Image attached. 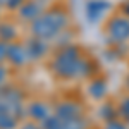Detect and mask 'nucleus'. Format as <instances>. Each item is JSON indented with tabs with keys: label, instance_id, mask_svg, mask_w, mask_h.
<instances>
[{
	"label": "nucleus",
	"instance_id": "21",
	"mask_svg": "<svg viewBox=\"0 0 129 129\" xmlns=\"http://www.w3.org/2000/svg\"><path fill=\"white\" fill-rule=\"evenodd\" d=\"M5 79H7V67L0 64V89L4 88V83H5Z\"/></svg>",
	"mask_w": 129,
	"mask_h": 129
},
{
	"label": "nucleus",
	"instance_id": "19",
	"mask_svg": "<svg viewBox=\"0 0 129 129\" xmlns=\"http://www.w3.org/2000/svg\"><path fill=\"white\" fill-rule=\"evenodd\" d=\"M9 45L10 43L0 40V64H4V62L7 60V55H9Z\"/></svg>",
	"mask_w": 129,
	"mask_h": 129
},
{
	"label": "nucleus",
	"instance_id": "12",
	"mask_svg": "<svg viewBox=\"0 0 129 129\" xmlns=\"http://www.w3.org/2000/svg\"><path fill=\"white\" fill-rule=\"evenodd\" d=\"M98 117L103 122H109V120L119 119V112H117V105L110 103V102H103L102 107L98 109Z\"/></svg>",
	"mask_w": 129,
	"mask_h": 129
},
{
	"label": "nucleus",
	"instance_id": "20",
	"mask_svg": "<svg viewBox=\"0 0 129 129\" xmlns=\"http://www.w3.org/2000/svg\"><path fill=\"white\" fill-rule=\"evenodd\" d=\"M26 0H5V7L12 10H19V7L24 4Z\"/></svg>",
	"mask_w": 129,
	"mask_h": 129
},
{
	"label": "nucleus",
	"instance_id": "3",
	"mask_svg": "<svg viewBox=\"0 0 129 129\" xmlns=\"http://www.w3.org/2000/svg\"><path fill=\"white\" fill-rule=\"evenodd\" d=\"M105 36L114 45H122L129 40V17L126 16H112L105 22Z\"/></svg>",
	"mask_w": 129,
	"mask_h": 129
},
{
	"label": "nucleus",
	"instance_id": "2",
	"mask_svg": "<svg viewBox=\"0 0 129 129\" xmlns=\"http://www.w3.org/2000/svg\"><path fill=\"white\" fill-rule=\"evenodd\" d=\"M67 24H69V14L66 12V9L53 5L48 10H45L38 19L29 22V31L35 38L52 41L67 28Z\"/></svg>",
	"mask_w": 129,
	"mask_h": 129
},
{
	"label": "nucleus",
	"instance_id": "18",
	"mask_svg": "<svg viewBox=\"0 0 129 129\" xmlns=\"http://www.w3.org/2000/svg\"><path fill=\"white\" fill-rule=\"evenodd\" d=\"M103 129H129V126H127V122H124L122 119H114V120L105 122Z\"/></svg>",
	"mask_w": 129,
	"mask_h": 129
},
{
	"label": "nucleus",
	"instance_id": "9",
	"mask_svg": "<svg viewBox=\"0 0 129 129\" xmlns=\"http://www.w3.org/2000/svg\"><path fill=\"white\" fill-rule=\"evenodd\" d=\"M26 114L29 115L33 120H38V122H43L45 119H48L50 115H52V110L50 107L45 103V102H31L29 107L26 109Z\"/></svg>",
	"mask_w": 129,
	"mask_h": 129
},
{
	"label": "nucleus",
	"instance_id": "5",
	"mask_svg": "<svg viewBox=\"0 0 129 129\" xmlns=\"http://www.w3.org/2000/svg\"><path fill=\"white\" fill-rule=\"evenodd\" d=\"M48 9H50V0H26L19 7L17 14H19L21 19L33 22Z\"/></svg>",
	"mask_w": 129,
	"mask_h": 129
},
{
	"label": "nucleus",
	"instance_id": "8",
	"mask_svg": "<svg viewBox=\"0 0 129 129\" xmlns=\"http://www.w3.org/2000/svg\"><path fill=\"white\" fill-rule=\"evenodd\" d=\"M26 50H28V55H29L31 62H35V60H40L43 59L47 53H48V43L45 40H40V38H35V36H31L29 40H26Z\"/></svg>",
	"mask_w": 129,
	"mask_h": 129
},
{
	"label": "nucleus",
	"instance_id": "26",
	"mask_svg": "<svg viewBox=\"0 0 129 129\" xmlns=\"http://www.w3.org/2000/svg\"><path fill=\"white\" fill-rule=\"evenodd\" d=\"M127 126H129V122H127Z\"/></svg>",
	"mask_w": 129,
	"mask_h": 129
},
{
	"label": "nucleus",
	"instance_id": "16",
	"mask_svg": "<svg viewBox=\"0 0 129 129\" xmlns=\"http://www.w3.org/2000/svg\"><path fill=\"white\" fill-rule=\"evenodd\" d=\"M117 112H119V119H122L124 122H129V95L117 103Z\"/></svg>",
	"mask_w": 129,
	"mask_h": 129
},
{
	"label": "nucleus",
	"instance_id": "10",
	"mask_svg": "<svg viewBox=\"0 0 129 129\" xmlns=\"http://www.w3.org/2000/svg\"><path fill=\"white\" fill-rule=\"evenodd\" d=\"M109 10V2L107 0H91L86 5V16L91 22H96L103 17V14Z\"/></svg>",
	"mask_w": 129,
	"mask_h": 129
},
{
	"label": "nucleus",
	"instance_id": "7",
	"mask_svg": "<svg viewBox=\"0 0 129 129\" xmlns=\"http://www.w3.org/2000/svg\"><path fill=\"white\" fill-rule=\"evenodd\" d=\"M7 62L14 67H24L26 64H29L31 59L28 55V50L24 43H10L9 45V55Z\"/></svg>",
	"mask_w": 129,
	"mask_h": 129
},
{
	"label": "nucleus",
	"instance_id": "22",
	"mask_svg": "<svg viewBox=\"0 0 129 129\" xmlns=\"http://www.w3.org/2000/svg\"><path fill=\"white\" fill-rule=\"evenodd\" d=\"M21 129H41V127L38 124H35V122H26V124H22Z\"/></svg>",
	"mask_w": 129,
	"mask_h": 129
},
{
	"label": "nucleus",
	"instance_id": "17",
	"mask_svg": "<svg viewBox=\"0 0 129 129\" xmlns=\"http://www.w3.org/2000/svg\"><path fill=\"white\" fill-rule=\"evenodd\" d=\"M64 129H88V119L83 115V117H78V119L66 120Z\"/></svg>",
	"mask_w": 129,
	"mask_h": 129
},
{
	"label": "nucleus",
	"instance_id": "15",
	"mask_svg": "<svg viewBox=\"0 0 129 129\" xmlns=\"http://www.w3.org/2000/svg\"><path fill=\"white\" fill-rule=\"evenodd\" d=\"M41 129H64V120L57 117L55 114H52L48 119L41 122Z\"/></svg>",
	"mask_w": 129,
	"mask_h": 129
},
{
	"label": "nucleus",
	"instance_id": "25",
	"mask_svg": "<svg viewBox=\"0 0 129 129\" xmlns=\"http://www.w3.org/2000/svg\"><path fill=\"white\" fill-rule=\"evenodd\" d=\"M126 86H127V89H129V74H127V78H126Z\"/></svg>",
	"mask_w": 129,
	"mask_h": 129
},
{
	"label": "nucleus",
	"instance_id": "13",
	"mask_svg": "<svg viewBox=\"0 0 129 129\" xmlns=\"http://www.w3.org/2000/svg\"><path fill=\"white\" fill-rule=\"evenodd\" d=\"M16 28L10 24V22H0V40L12 43V40L16 38Z\"/></svg>",
	"mask_w": 129,
	"mask_h": 129
},
{
	"label": "nucleus",
	"instance_id": "23",
	"mask_svg": "<svg viewBox=\"0 0 129 129\" xmlns=\"http://www.w3.org/2000/svg\"><path fill=\"white\" fill-rule=\"evenodd\" d=\"M122 16H126V17H129V0L122 4Z\"/></svg>",
	"mask_w": 129,
	"mask_h": 129
},
{
	"label": "nucleus",
	"instance_id": "1",
	"mask_svg": "<svg viewBox=\"0 0 129 129\" xmlns=\"http://www.w3.org/2000/svg\"><path fill=\"white\" fill-rule=\"evenodd\" d=\"M48 67L55 78L64 81L86 79L93 76V71H95L93 60L84 57L79 47H76L72 43L57 48Z\"/></svg>",
	"mask_w": 129,
	"mask_h": 129
},
{
	"label": "nucleus",
	"instance_id": "11",
	"mask_svg": "<svg viewBox=\"0 0 129 129\" xmlns=\"http://www.w3.org/2000/svg\"><path fill=\"white\" fill-rule=\"evenodd\" d=\"M109 91V84L107 81L102 79V78H93L88 84V95L93 100H102Z\"/></svg>",
	"mask_w": 129,
	"mask_h": 129
},
{
	"label": "nucleus",
	"instance_id": "14",
	"mask_svg": "<svg viewBox=\"0 0 129 129\" xmlns=\"http://www.w3.org/2000/svg\"><path fill=\"white\" fill-rule=\"evenodd\" d=\"M17 124H19V119L12 115L10 112L0 114V129H16Z\"/></svg>",
	"mask_w": 129,
	"mask_h": 129
},
{
	"label": "nucleus",
	"instance_id": "4",
	"mask_svg": "<svg viewBox=\"0 0 129 129\" xmlns=\"http://www.w3.org/2000/svg\"><path fill=\"white\" fill-rule=\"evenodd\" d=\"M0 98L4 100L7 112H10L12 115H16L17 119H22L26 109H24V96H22V91L16 86H4L0 89Z\"/></svg>",
	"mask_w": 129,
	"mask_h": 129
},
{
	"label": "nucleus",
	"instance_id": "6",
	"mask_svg": "<svg viewBox=\"0 0 129 129\" xmlns=\"http://www.w3.org/2000/svg\"><path fill=\"white\" fill-rule=\"evenodd\" d=\"M53 114L60 117L64 120H72V119H78V117H83L84 115V110L78 102H72V100H64V102H59L53 109Z\"/></svg>",
	"mask_w": 129,
	"mask_h": 129
},
{
	"label": "nucleus",
	"instance_id": "24",
	"mask_svg": "<svg viewBox=\"0 0 129 129\" xmlns=\"http://www.w3.org/2000/svg\"><path fill=\"white\" fill-rule=\"evenodd\" d=\"M4 112H7V107H5V103H4V100L0 98V114H4Z\"/></svg>",
	"mask_w": 129,
	"mask_h": 129
}]
</instances>
